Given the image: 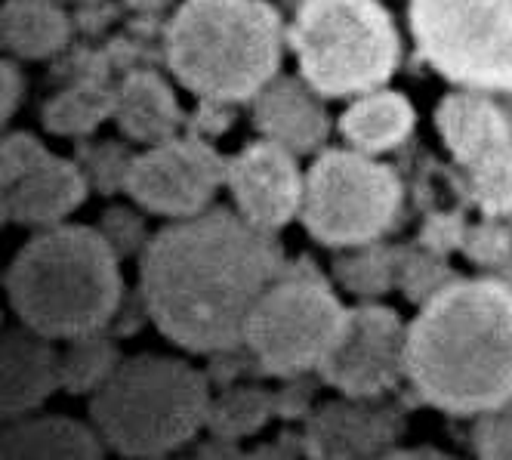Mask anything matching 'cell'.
Returning <instances> with one entry per match:
<instances>
[{"instance_id": "obj_29", "label": "cell", "mask_w": 512, "mask_h": 460, "mask_svg": "<svg viewBox=\"0 0 512 460\" xmlns=\"http://www.w3.org/2000/svg\"><path fill=\"white\" fill-rule=\"evenodd\" d=\"M53 152L41 143L38 136L31 133H10L4 139V152H0V183L10 186L19 176H25L31 167H38L44 158H50Z\"/></svg>"}, {"instance_id": "obj_15", "label": "cell", "mask_w": 512, "mask_h": 460, "mask_svg": "<svg viewBox=\"0 0 512 460\" xmlns=\"http://www.w3.org/2000/svg\"><path fill=\"white\" fill-rule=\"evenodd\" d=\"M87 180L78 164L65 158H44L16 183L4 186V220L13 226L47 229L59 226L84 204Z\"/></svg>"}, {"instance_id": "obj_20", "label": "cell", "mask_w": 512, "mask_h": 460, "mask_svg": "<svg viewBox=\"0 0 512 460\" xmlns=\"http://www.w3.org/2000/svg\"><path fill=\"white\" fill-rule=\"evenodd\" d=\"M414 118L417 115L408 96L392 90H371L358 96L340 115V133L352 149L364 155H383L411 136Z\"/></svg>"}, {"instance_id": "obj_22", "label": "cell", "mask_w": 512, "mask_h": 460, "mask_svg": "<svg viewBox=\"0 0 512 460\" xmlns=\"http://www.w3.org/2000/svg\"><path fill=\"white\" fill-rule=\"evenodd\" d=\"M115 99L118 93L108 87L81 81L44 105V127L59 136H84L96 130L108 115H115Z\"/></svg>"}, {"instance_id": "obj_1", "label": "cell", "mask_w": 512, "mask_h": 460, "mask_svg": "<svg viewBox=\"0 0 512 460\" xmlns=\"http://www.w3.org/2000/svg\"><path fill=\"white\" fill-rule=\"evenodd\" d=\"M281 275L284 257L272 232L256 229L238 210L207 207L145 241L139 294L170 343L213 356L244 346L256 300Z\"/></svg>"}, {"instance_id": "obj_17", "label": "cell", "mask_w": 512, "mask_h": 460, "mask_svg": "<svg viewBox=\"0 0 512 460\" xmlns=\"http://www.w3.org/2000/svg\"><path fill=\"white\" fill-rule=\"evenodd\" d=\"M368 399H349L324 405L312 420L306 445L312 457H374L383 442H392V423L386 411L364 405Z\"/></svg>"}, {"instance_id": "obj_31", "label": "cell", "mask_w": 512, "mask_h": 460, "mask_svg": "<svg viewBox=\"0 0 512 460\" xmlns=\"http://www.w3.org/2000/svg\"><path fill=\"white\" fill-rule=\"evenodd\" d=\"M0 109H4V124L13 121L19 102H22V93H25V78H22V68L13 62V59H4L0 65Z\"/></svg>"}, {"instance_id": "obj_30", "label": "cell", "mask_w": 512, "mask_h": 460, "mask_svg": "<svg viewBox=\"0 0 512 460\" xmlns=\"http://www.w3.org/2000/svg\"><path fill=\"white\" fill-rule=\"evenodd\" d=\"M466 232H469V226L460 217H454V214H435L423 226L420 244L426 247V251H432V254H448V251H454V247H463Z\"/></svg>"}, {"instance_id": "obj_23", "label": "cell", "mask_w": 512, "mask_h": 460, "mask_svg": "<svg viewBox=\"0 0 512 460\" xmlns=\"http://www.w3.org/2000/svg\"><path fill=\"white\" fill-rule=\"evenodd\" d=\"M275 399L260 386H232L223 396L210 399L207 430L219 442H238L244 436L260 433L275 414Z\"/></svg>"}, {"instance_id": "obj_4", "label": "cell", "mask_w": 512, "mask_h": 460, "mask_svg": "<svg viewBox=\"0 0 512 460\" xmlns=\"http://www.w3.org/2000/svg\"><path fill=\"white\" fill-rule=\"evenodd\" d=\"M164 53L176 81L195 96L247 102L278 78L284 25L266 0H182Z\"/></svg>"}, {"instance_id": "obj_9", "label": "cell", "mask_w": 512, "mask_h": 460, "mask_svg": "<svg viewBox=\"0 0 512 460\" xmlns=\"http://www.w3.org/2000/svg\"><path fill=\"white\" fill-rule=\"evenodd\" d=\"M349 309L315 275L287 272L256 300L244 346L269 374L297 377L318 371L343 337Z\"/></svg>"}, {"instance_id": "obj_27", "label": "cell", "mask_w": 512, "mask_h": 460, "mask_svg": "<svg viewBox=\"0 0 512 460\" xmlns=\"http://www.w3.org/2000/svg\"><path fill=\"white\" fill-rule=\"evenodd\" d=\"M475 451L491 460H512V396L475 420Z\"/></svg>"}, {"instance_id": "obj_5", "label": "cell", "mask_w": 512, "mask_h": 460, "mask_svg": "<svg viewBox=\"0 0 512 460\" xmlns=\"http://www.w3.org/2000/svg\"><path fill=\"white\" fill-rule=\"evenodd\" d=\"M210 386L173 356L121 359L90 399V417L108 448L124 457H164L207 430Z\"/></svg>"}, {"instance_id": "obj_25", "label": "cell", "mask_w": 512, "mask_h": 460, "mask_svg": "<svg viewBox=\"0 0 512 460\" xmlns=\"http://www.w3.org/2000/svg\"><path fill=\"white\" fill-rule=\"evenodd\" d=\"M334 278L361 300L383 297L398 281V254L377 241L349 247V254L334 260Z\"/></svg>"}, {"instance_id": "obj_3", "label": "cell", "mask_w": 512, "mask_h": 460, "mask_svg": "<svg viewBox=\"0 0 512 460\" xmlns=\"http://www.w3.org/2000/svg\"><path fill=\"white\" fill-rule=\"evenodd\" d=\"M124 294L118 251L90 226H47L7 269V297L22 325L50 340L96 334Z\"/></svg>"}, {"instance_id": "obj_19", "label": "cell", "mask_w": 512, "mask_h": 460, "mask_svg": "<svg viewBox=\"0 0 512 460\" xmlns=\"http://www.w3.org/2000/svg\"><path fill=\"white\" fill-rule=\"evenodd\" d=\"M115 121L133 143L155 146L173 139L182 124V109L173 87L155 72H133L124 78L115 99Z\"/></svg>"}, {"instance_id": "obj_33", "label": "cell", "mask_w": 512, "mask_h": 460, "mask_svg": "<svg viewBox=\"0 0 512 460\" xmlns=\"http://www.w3.org/2000/svg\"><path fill=\"white\" fill-rule=\"evenodd\" d=\"M59 4H65V0H59Z\"/></svg>"}, {"instance_id": "obj_14", "label": "cell", "mask_w": 512, "mask_h": 460, "mask_svg": "<svg viewBox=\"0 0 512 460\" xmlns=\"http://www.w3.org/2000/svg\"><path fill=\"white\" fill-rule=\"evenodd\" d=\"M321 99L324 96L306 81L278 75L253 96V124L272 143L294 155H309L331 133V118Z\"/></svg>"}, {"instance_id": "obj_34", "label": "cell", "mask_w": 512, "mask_h": 460, "mask_svg": "<svg viewBox=\"0 0 512 460\" xmlns=\"http://www.w3.org/2000/svg\"><path fill=\"white\" fill-rule=\"evenodd\" d=\"M509 121H512V118H509Z\"/></svg>"}, {"instance_id": "obj_24", "label": "cell", "mask_w": 512, "mask_h": 460, "mask_svg": "<svg viewBox=\"0 0 512 460\" xmlns=\"http://www.w3.org/2000/svg\"><path fill=\"white\" fill-rule=\"evenodd\" d=\"M121 365L118 346L96 334H81L71 337L68 346L59 352V377H62V389H68L71 396H84V393H96V389L115 374V368Z\"/></svg>"}, {"instance_id": "obj_16", "label": "cell", "mask_w": 512, "mask_h": 460, "mask_svg": "<svg viewBox=\"0 0 512 460\" xmlns=\"http://www.w3.org/2000/svg\"><path fill=\"white\" fill-rule=\"evenodd\" d=\"M59 386V349L50 343V337L31 331L22 322L10 325L4 331V389H0L4 417L13 420L31 414Z\"/></svg>"}, {"instance_id": "obj_21", "label": "cell", "mask_w": 512, "mask_h": 460, "mask_svg": "<svg viewBox=\"0 0 512 460\" xmlns=\"http://www.w3.org/2000/svg\"><path fill=\"white\" fill-rule=\"evenodd\" d=\"M68 16L59 0H7L0 13L4 47L16 59H47L68 44Z\"/></svg>"}, {"instance_id": "obj_6", "label": "cell", "mask_w": 512, "mask_h": 460, "mask_svg": "<svg viewBox=\"0 0 512 460\" xmlns=\"http://www.w3.org/2000/svg\"><path fill=\"white\" fill-rule=\"evenodd\" d=\"M287 38L303 81L324 99L380 90L401 59L395 22L380 0H303Z\"/></svg>"}, {"instance_id": "obj_12", "label": "cell", "mask_w": 512, "mask_h": 460, "mask_svg": "<svg viewBox=\"0 0 512 460\" xmlns=\"http://www.w3.org/2000/svg\"><path fill=\"white\" fill-rule=\"evenodd\" d=\"M226 186L235 210L263 232H278L300 214L306 176L297 167V155L263 139L241 149L226 164Z\"/></svg>"}, {"instance_id": "obj_28", "label": "cell", "mask_w": 512, "mask_h": 460, "mask_svg": "<svg viewBox=\"0 0 512 460\" xmlns=\"http://www.w3.org/2000/svg\"><path fill=\"white\" fill-rule=\"evenodd\" d=\"M463 254L485 269H500L512 257V232L503 223H497V217H491L488 223H479V226H469L466 241H463Z\"/></svg>"}, {"instance_id": "obj_10", "label": "cell", "mask_w": 512, "mask_h": 460, "mask_svg": "<svg viewBox=\"0 0 512 460\" xmlns=\"http://www.w3.org/2000/svg\"><path fill=\"white\" fill-rule=\"evenodd\" d=\"M226 164L204 139L173 136L130 161L124 189L149 214L170 220L195 217L226 183Z\"/></svg>"}, {"instance_id": "obj_11", "label": "cell", "mask_w": 512, "mask_h": 460, "mask_svg": "<svg viewBox=\"0 0 512 460\" xmlns=\"http://www.w3.org/2000/svg\"><path fill=\"white\" fill-rule=\"evenodd\" d=\"M408 328L395 309L380 303H361L349 309V322L337 346L318 368L327 386L340 389L349 399H377L392 389L405 365Z\"/></svg>"}, {"instance_id": "obj_26", "label": "cell", "mask_w": 512, "mask_h": 460, "mask_svg": "<svg viewBox=\"0 0 512 460\" xmlns=\"http://www.w3.org/2000/svg\"><path fill=\"white\" fill-rule=\"evenodd\" d=\"M442 254H405L398 257V281L401 291L408 294L411 303H426L429 297H435L442 288H448L454 275L451 269L438 260Z\"/></svg>"}, {"instance_id": "obj_8", "label": "cell", "mask_w": 512, "mask_h": 460, "mask_svg": "<svg viewBox=\"0 0 512 460\" xmlns=\"http://www.w3.org/2000/svg\"><path fill=\"white\" fill-rule=\"evenodd\" d=\"M401 207V180L392 167L358 149H331L312 161L300 217L306 232L327 247L380 241Z\"/></svg>"}, {"instance_id": "obj_32", "label": "cell", "mask_w": 512, "mask_h": 460, "mask_svg": "<svg viewBox=\"0 0 512 460\" xmlns=\"http://www.w3.org/2000/svg\"><path fill=\"white\" fill-rule=\"evenodd\" d=\"M124 4L136 13H158V10L170 7L173 0H124Z\"/></svg>"}, {"instance_id": "obj_2", "label": "cell", "mask_w": 512, "mask_h": 460, "mask_svg": "<svg viewBox=\"0 0 512 460\" xmlns=\"http://www.w3.org/2000/svg\"><path fill=\"white\" fill-rule=\"evenodd\" d=\"M417 393L448 414H482L512 396V285L454 278L408 325Z\"/></svg>"}, {"instance_id": "obj_13", "label": "cell", "mask_w": 512, "mask_h": 460, "mask_svg": "<svg viewBox=\"0 0 512 460\" xmlns=\"http://www.w3.org/2000/svg\"><path fill=\"white\" fill-rule=\"evenodd\" d=\"M435 127L466 173L512 158V121L479 90L445 96L435 109Z\"/></svg>"}, {"instance_id": "obj_18", "label": "cell", "mask_w": 512, "mask_h": 460, "mask_svg": "<svg viewBox=\"0 0 512 460\" xmlns=\"http://www.w3.org/2000/svg\"><path fill=\"white\" fill-rule=\"evenodd\" d=\"M0 454L7 460H25V457H41V460H99L105 454V439L99 430L78 423L71 417H13L4 430V445Z\"/></svg>"}, {"instance_id": "obj_7", "label": "cell", "mask_w": 512, "mask_h": 460, "mask_svg": "<svg viewBox=\"0 0 512 460\" xmlns=\"http://www.w3.org/2000/svg\"><path fill=\"white\" fill-rule=\"evenodd\" d=\"M420 56L457 87L512 93V0H411Z\"/></svg>"}]
</instances>
